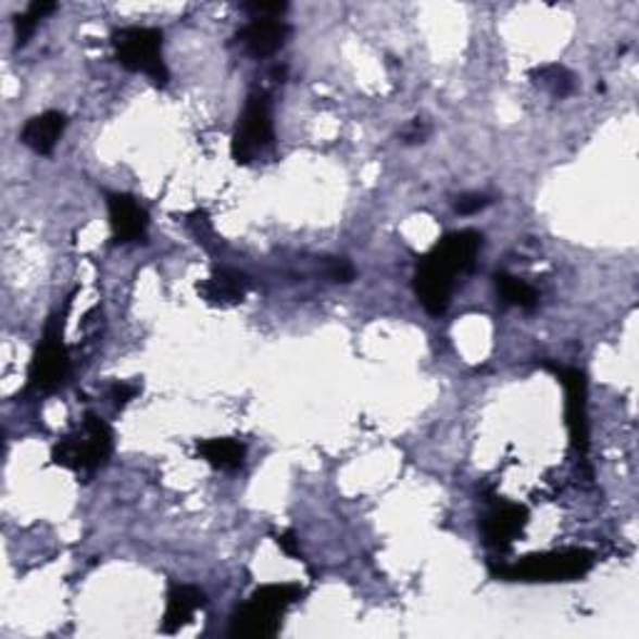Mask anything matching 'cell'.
Wrapping results in <instances>:
<instances>
[{"mask_svg": "<svg viewBox=\"0 0 639 639\" xmlns=\"http://www.w3.org/2000/svg\"><path fill=\"white\" fill-rule=\"evenodd\" d=\"M594 565V554L587 550H554L542 554H527L517 562H492L490 572L510 582H569L585 577Z\"/></svg>", "mask_w": 639, "mask_h": 639, "instance_id": "obj_1", "label": "cell"}, {"mask_svg": "<svg viewBox=\"0 0 639 639\" xmlns=\"http://www.w3.org/2000/svg\"><path fill=\"white\" fill-rule=\"evenodd\" d=\"M302 597L300 585H265L230 619V635L246 639H267L280 632L285 610Z\"/></svg>", "mask_w": 639, "mask_h": 639, "instance_id": "obj_2", "label": "cell"}, {"mask_svg": "<svg viewBox=\"0 0 639 639\" xmlns=\"http://www.w3.org/2000/svg\"><path fill=\"white\" fill-rule=\"evenodd\" d=\"M113 46L117 63L123 68L146 73L158 86H165L171 80V73L163 63V33L158 28H140V25L123 28L113 36Z\"/></svg>", "mask_w": 639, "mask_h": 639, "instance_id": "obj_3", "label": "cell"}, {"mask_svg": "<svg viewBox=\"0 0 639 639\" xmlns=\"http://www.w3.org/2000/svg\"><path fill=\"white\" fill-rule=\"evenodd\" d=\"M113 430L98 415H86L83 430L63 437L53 448V462L68 469H96L111 458Z\"/></svg>", "mask_w": 639, "mask_h": 639, "instance_id": "obj_4", "label": "cell"}, {"mask_svg": "<svg viewBox=\"0 0 639 639\" xmlns=\"http://www.w3.org/2000/svg\"><path fill=\"white\" fill-rule=\"evenodd\" d=\"M275 130H273V113H271V98L267 92H252L246 103V111L240 115L238 130L233 136V158L238 165H248L255 160V155L263 153L273 146Z\"/></svg>", "mask_w": 639, "mask_h": 639, "instance_id": "obj_5", "label": "cell"}, {"mask_svg": "<svg viewBox=\"0 0 639 639\" xmlns=\"http://www.w3.org/2000/svg\"><path fill=\"white\" fill-rule=\"evenodd\" d=\"M68 369H71V360H68V350H65L63 344L61 320L50 317V323L46 325L43 340H40L28 369V390H36V392L55 390L58 385L68 377Z\"/></svg>", "mask_w": 639, "mask_h": 639, "instance_id": "obj_6", "label": "cell"}, {"mask_svg": "<svg viewBox=\"0 0 639 639\" xmlns=\"http://www.w3.org/2000/svg\"><path fill=\"white\" fill-rule=\"evenodd\" d=\"M483 248V235L477 230H458L444 235L437 246L427 252V258L435 260L442 271H448L452 277L467 275L475 271L477 252Z\"/></svg>", "mask_w": 639, "mask_h": 639, "instance_id": "obj_7", "label": "cell"}, {"mask_svg": "<svg viewBox=\"0 0 639 639\" xmlns=\"http://www.w3.org/2000/svg\"><path fill=\"white\" fill-rule=\"evenodd\" d=\"M562 385L567 392V430L572 448L579 455L590 450V423H587V383L579 369H557Z\"/></svg>", "mask_w": 639, "mask_h": 639, "instance_id": "obj_8", "label": "cell"}, {"mask_svg": "<svg viewBox=\"0 0 639 639\" xmlns=\"http://www.w3.org/2000/svg\"><path fill=\"white\" fill-rule=\"evenodd\" d=\"M108 213H111V228L115 242L128 246V242H138L146 238L148 213L133 196H125V192H108Z\"/></svg>", "mask_w": 639, "mask_h": 639, "instance_id": "obj_9", "label": "cell"}, {"mask_svg": "<svg viewBox=\"0 0 639 639\" xmlns=\"http://www.w3.org/2000/svg\"><path fill=\"white\" fill-rule=\"evenodd\" d=\"M415 292H417V300L423 302V308L427 310V313L442 315L450 305L452 275L448 271H442V267L437 265L435 260H430L425 255L417 263Z\"/></svg>", "mask_w": 639, "mask_h": 639, "instance_id": "obj_10", "label": "cell"}, {"mask_svg": "<svg viewBox=\"0 0 639 639\" xmlns=\"http://www.w3.org/2000/svg\"><path fill=\"white\" fill-rule=\"evenodd\" d=\"M527 508L515 502H504L500 508H494L483 523L485 542L494 550H510V544L515 542V537L527 527Z\"/></svg>", "mask_w": 639, "mask_h": 639, "instance_id": "obj_11", "label": "cell"}, {"mask_svg": "<svg viewBox=\"0 0 639 639\" xmlns=\"http://www.w3.org/2000/svg\"><path fill=\"white\" fill-rule=\"evenodd\" d=\"M288 38H290V25L283 21H271V18L250 21L246 28L238 33V40L242 43V48L255 58L275 55Z\"/></svg>", "mask_w": 639, "mask_h": 639, "instance_id": "obj_12", "label": "cell"}, {"mask_svg": "<svg viewBox=\"0 0 639 639\" xmlns=\"http://www.w3.org/2000/svg\"><path fill=\"white\" fill-rule=\"evenodd\" d=\"M248 290H250V277L240 271H228V267H223V271H217L213 277L198 283V296L203 298L208 305H221V308L238 305V302L246 300Z\"/></svg>", "mask_w": 639, "mask_h": 639, "instance_id": "obj_13", "label": "cell"}, {"mask_svg": "<svg viewBox=\"0 0 639 639\" xmlns=\"http://www.w3.org/2000/svg\"><path fill=\"white\" fill-rule=\"evenodd\" d=\"M65 125H68V117H65L61 111L40 113L23 125L21 142L23 146H28L33 153L50 155L53 153V148L58 146V140H61Z\"/></svg>", "mask_w": 639, "mask_h": 639, "instance_id": "obj_14", "label": "cell"}, {"mask_svg": "<svg viewBox=\"0 0 639 639\" xmlns=\"http://www.w3.org/2000/svg\"><path fill=\"white\" fill-rule=\"evenodd\" d=\"M208 604L205 594L198 590V587L190 585H173L171 592H167V607L163 617V632L173 635L178 632L180 627L188 625V622L196 617L198 610H203Z\"/></svg>", "mask_w": 639, "mask_h": 639, "instance_id": "obj_15", "label": "cell"}, {"mask_svg": "<svg viewBox=\"0 0 639 639\" xmlns=\"http://www.w3.org/2000/svg\"><path fill=\"white\" fill-rule=\"evenodd\" d=\"M198 452L208 465L223 469V473H235V469L242 467V460H246V448H242V442L233 440V437H213V440L198 442Z\"/></svg>", "mask_w": 639, "mask_h": 639, "instance_id": "obj_16", "label": "cell"}, {"mask_svg": "<svg viewBox=\"0 0 639 639\" xmlns=\"http://www.w3.org/2000/svg\"><path fill=\"white\" fill-rule=\"evenodd\" d=\"M494 288H498L500 298L508 302V305H515V308H525V310H532L537 305V290L529 288L525 280H519L515 275H508V273H498L494 275Z\"/></svg>", "mask_w": 639, "mask_h": 639, "instance_id": "obj_17", "label": "cell"}, {"mask_svg": "<svg viewBox=\"0 0 639 639\" xmlns=\"http://www.w3.org/2000/svg\"><path fill=\"white\" fill-rule=\"evenodd\" d=\"M529 78H532L537 86L548 88L552 96L557 98H565L575 88V75H572L565 65H542V68H535L529 73Z\"/></svg>", "mask_w": 639, "mask_h": 639, "instance_id": "obj_18", "label": "cell"}, {"mask_svg": "<svg viewBox=\"0 0 639 639\" xmlns=\"http://www.w3.org/2000/svg\"><path fill=\"white\" fill-rule=\"evenodd\" d=\"M188 225L192 228V233H196L198 242H203V246H205L208 250H215V248H217V246H215L213 225H210V217H208L205 210H196V213H192V215L188 217Z\"/></svg>", "mask_w": 639, "mask_h": 639, "instance_id": "obj_19", "label": "cell"}, {"mask_svg": "<svg viewBox=\"0 0 639 639\" xmlns=\"http://www.w3.org/2000/svg\"><path fill=\"white\" fill-rule=\"evenodd\" d=\"M325 275L330 277L333 283H350L352 277H355V267H352L348 258H327Z\"/></svg>", "mask_w": 639, "mask_h": 639, "instance_id": "obj_20", "label": "cell"}, {"mask_svg": "<svg viewBox=\"0 0 639 639\" xmlns=\"http://www.w3.org/2000/svg\"><path fill=\"white\" fill-rule=\"evenodd\" d=\"M242 11L252 15V21L258 18H271L275 21V15H283L288 11V3H242Z\"/></svg>", "mask_w": 639, "mask_h": 639, "instance_id": "obj_21", "label": "cell"}, {"mask_svg": "<svg viewBox=\"0 0 639 639\" xmlns=\"http://www.w3.org/2000/svg\"><path fill=\"white\" fill-rule=\"evenodd\" d=\"M490 205V198L487 196H479V192H467V196H460L455 210L460 215H475L479 210H485Z\"/></svg>", "mask_w": 639, "mask_h": 639, "instance_id": "obj_22", "label": "cell"}, {"mask_svg": "<svg viewBox=\"0 0 639 639\" xmlns=\"http://www.w3.org/2000/svg\"><path fill=\"white\" fill-rule=\"evenodd\" d=\"M13 25H15V40H18V46H25V43H28V38L33 36V30H36L38 21L33 18L28 11H25L21 15H15Z\"/></svg>", "mask_w": 639, "mask_h": 639, "instance_id": "obj_23", "label": "cell"}, {"mask_svg": "<svg viewBox=\"0 0 639 639\" xmlns=\"http://www.w3.org/2000/svg\"><path fill=\"white\" fill-rule=\"evenodd\" d=\"M138 394V385H128V383H115L111 390V400L115 408H125L128 402Z\"/></svg>", "mask_w": 639, "mask_h": 639, "instance_id": "obj_24", "label": "cell"}, {"mask_svg": "<svg viewBox=\"0 0 639 639\" xmlns=\"http://www.w3.org/2000/svg\"><path fill=\"white\" fill-rule=\"evenodd\" d=\"M277 548H280L285 554H288V557H300V548H298L296 532L277 535Z\"/></svg>", "mask_w": 639, "mask_h": 639, "instance_id": "obj_25", "label": "cell"}, {"mask_svg": "<svg viewBox=\"0 0 639 639\" xmlns=\"http://www.w3.org/2000/svg\"><path fill=\"white\" fill-rule=\"evenodd\" d=\"M53 11H55V3H50V0H36V3H30V8H28V13L36 21H43L46 15H50Z\"/></svg>", "mask_w": 639, "mask_h": 639, "instance_id": "obj_26", "label": "cell"}]
</instances>
